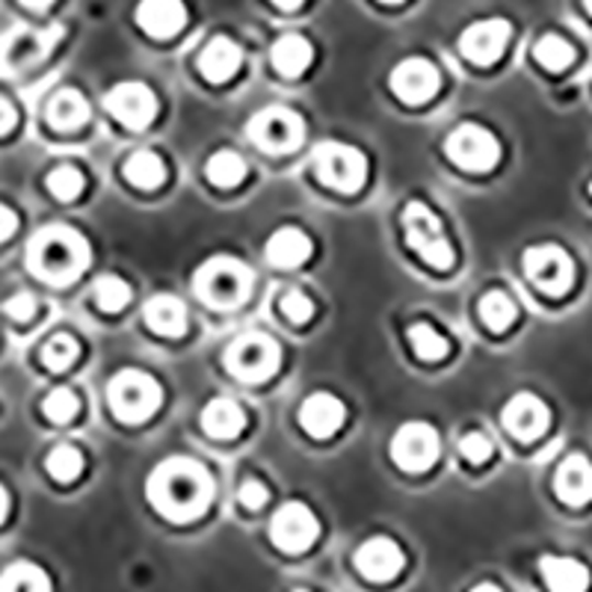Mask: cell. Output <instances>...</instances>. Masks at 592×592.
Returning a JSON list of instances; mask_svg holds the SVG:
<instances>
[{
	"label": "cell",
	"mask_w": 592,
	"mask_h": 592,
	"mask_svg": "<svg viewBox=\"0 0 592 592\" xmlns=\"http://www.w3.org/2000/svg\"><path fill=\"white\" fill-rule=\"evenodd\" d=\"M409 344L415 347V353L424 361H442L447 359V353H450V344L424 321L409 326Z\"/></svg>",
	"instance_id": "cell-34"
},
{
	"label": "cell",
	"mask_w": 592,
	"mask_h": 592,
	"mask_svg": "<svg viewBox=\"0 0 592 592\" xmlns=\"http://www.w3.org/2000/svg\"><path fill=\"white\" fill-rule=\"evenodd\" d=\"M196 297L216 311L237 309L253 291V270L234 255H214L196 270Z\"/></svg>",
	"instance_id": "cell-3"
},
{
	"label": "cell",
	"mask_w": 592,
	"mask_h": 592,
	"mask_svg": "<svg viewBox=\"0 0 592 592\" xmlns=\"http://www.w3.org/2000/svg\"><path fill=\"white\" fill-rule=\"evenodd\" d=\"M246 427V412L237 400L232 398H214L202 409V429L211 438H234L241 436Z\"/></svg>",
	"instance_id": "cell-26"
},
{
	"label": "cell",
	"mask_w": 592,
	"mask_h": 592,
	"mask_svg": "<svg viewBox=\"0 0 592 592\" xmlns=\"http://www.w3.org/2000/svg\"><path fill=\"white\" fill-rule=\"evenodd\" d=\"M63 36V27H30V24H19L10 33L0 36V75H21L36 63L48 57L54 42Z\"/></svg>",
	"instance_id": "cell-9"
},
{
	"label": "cell",
	"mask_w": 592,
	"mask_h": 592,
	"mask_svg": "<svg viewBox=\"0 0 592 592\" xmlns=\"http://www.w3.org/2000/svg\"><path fill=\"white\" fill-rule=\"evenodd\" d=\"M403 232L412 253H417L433 270H450L457 261V249L447 241L445 225L436 211L424 202H409L403 208Z\"/></svg>",
	"instance_id": "cell-5"
},
{
	"label": "cell",
	"mask_w": 592,
	"mask_h": 592,
	"mask_svg": "<svg viewBox=\"0 0 592 592\" xmlns=\"http://www.w3.org/2000/svg\"><path fill=\"white\" fill-rule=\"evenodd\" d=\"M583 10H587L592 15V0H590V3H583Z\"/></svg>",
	"instance_id": "cell-49"
},
{
	"label": "cell",
	"mask_w": 592,
	"mask_h": 592,
	"mask_svg": "<svg viewBox=\"0 0 592 592\" xmlns=\"http://www.w3.org/2000/svg\"><path fill=\"white\" fill-rule=\"evenodd\" d=\"M148 504L169 522H193L214 501V477L190 457H169L148 474Z\"/></svg>",
	"instance_id": "cell-1"
},
{
	"label": "cell",
	"mask_w": 592,
	"mask_h": 592,
	"mask_svg": "<svg viewBox=\"0 0 592 592\" xmlns=\"http://www.w3.org/2000/svg\"><path fill=\"white\" fill-rule=\"evenodd\" d=\"M276 7H279V10H300L302 3H276Z\"/></svg>",
	"instance_id": "cell-48"
},
{
	"label": "cell",
	"mask_w": 592,
	"mask_h": 592,
	"mask_svg": "<svg viewBox=\"0 0 592 592\" xmlns=\"http://www.w3.org/2000/svg\"><path fill=\"white\" fill-rule=\"evenodd\" d=\"M104 108L131 131H143L155 122L157 96L143 80H122L104 96Z\"/></svg>",
	"instance_id": "cell-14"
},
{
	"label": "cell",
	"mask_w": 592,
	"mask_h": 592,
	"mask_svg": "<svg viewBox=\"0 0 592 592\" xmlns=\"http://www.w3.org/2000/svg\"><path fill=\"white\" fill-rule=\"evenodd\" d=\"M442 438L427 421H406L391 438V459L409 474H421L438 462Z\"/></svg>",
	"instance_id": "cell-11"
},
{
	"label": "cell",
	"mask_w": 592,
	"mask_h": 592,
	"mask_svg": "<svg viewBox=\"0 0 592 592\" xmlns=\"http://www.w3.org/2000/svg\"><path fill=\"white\" fill-rule=\"evenodd\" d=\"M590 193H592V185H590Z\"/></svg>",
	"instance_id": "cell-51"
},
{
	"label": "cell",
	"mask_w": 592,
	"mask_h": 592,
	"mask_svg": "<svg viewBox=\"0 0 592 592\" xmlns=\"http://www.w3.org/2000/svg\"><path fill=\"white\" fill-rule=\"evenodd\" d=\"M246 134H249L255 146L267 152V155H288V152L302 146V139H305V122H302L297 110L284 108V104H272V108L258 110V113L249 119Z\"/></svg>",
	"instance_id": "cell-7"
},
{
	"label": "cell",
	"mask_w": 592,
	"mask_h": 592,
	"mask_svg": "<svg viewBox=\"0 0 592 592\" xmlns=\"http://www.w3.org/2000/svg\"><path fill=\"white\" fill-rule=\"evenodd\" d=\"M45 468L57 483H71L83 471V454L75 445H57L45 459Z\"/></svg>",
	"instance_id": "cell-36"
},
{
	"label": "cell",
	"mask_w": 592,
	"mask_h": 592,
	"mask_svg": "<svg viewBox=\"0 0 592 592\" xmlns=\"http://www.w3.org/2000/svg\"><path fill=\"white\" fill-rule=\"evenodd\" d=\"M282 365L279 344L264 332H246L225 350V368L243 382H264Z\"/></svg>",
	"instance_id": "cell-8"
},
{
	"label": "cell",
	"mask_w": 592,
	"mask_h": 592,
	"mask_svg": "<svg viewBox=\"0 0 592 592\" xmlns=\"http://www.w3.org/2000/svg\"><path fill=\"white\" fill-rule=\"evenodd\" d=\"M347 421V406L332 391H314L302 400L300 424L311 438L335 436Z\"/></svg>",
	"instance_id": "cell-19"
},
{
	"label": "cell",
	"mask_w": 592,
	"mask_h": 592,
	"mask_svg": "<svg viewBox=\"0 0 592 592\" xmlns=\"http://www.w3.org/2000/svg\"><path fill=\"white\" fill-rule=\"evenodd\" d=\"M534 57L536 63L548 71H563L574 63V48L572 42L563 40V36H557V33H548L543 40L534 45Z\"/></svg>",
	"instance_id": "cell-32"
},
{
	"label": "cell",
	"mask_w": 592,
	"mask_h": 592,
	"mask_svg": "<svg viewBox=\"0 0 592 592\" xmlns=\"http://www.w3.org/2000/svg\"><path fill=\"white\" fill-rule=\"evenodd\" d=\"M510 36H513V24L506 19H480L462 30L459 51L474 66H492L504 57Z\"/></svg>",
	"instance_id": "cell-15"
},
{
	"label": "cell",
	"mask_w": 592,
	"mask_h": 592,
	"mask_svg": "<svg viewBox=\"0 0 592 592\" xmlns=\"http://www.w3.org/2000/svg\"><path fill=\"white\" fill-rule=\"evenodd\" d=\"M0 592H54V587L42 566L19 560L0 572Z\"/></svg>",
	"instance_id": "cell-29"
},
{
	"label": "cell",
	"mask_w": 592,
	"mask_h": 592,
	"mask_svg": "<svg viewBox=\"0 0 592 592\" xmlns=\"http://www.w3.org/2000/svg\"><path fill=\"white\" fill-rule=\"evenodd\" d=\"M7 513H10V492H7V489H3V483H0V525H3Z\"/></svg>",
	"instance_id": "cell-46"
},
{
	"label": "cell",
	"mask_w": 592,
	"mask_h": 592,
	"mask_svg": "<svg viewBox=\"0 0 592 592\" xmlns=\"http://www.w3.org/2000/svg\"><path fill=\"white\" fill-rule=\"evenodd\" d=\"M501 424L518 442H534V438L545 436V429L551 427V409L545 406L543 398H536L530 391H522V394H515L504 406Z\"/></svg>",
	"instance_id": "cell-18"
},
{
	"label": "cell",
	"mask_w": 592,
	"mask_h": 592,
	"mask_svg": "<svg viewBox=\"0 0 592 592\" xmlns=\"http://www.w3.org/2000/svg\"><path fill=\"white\" fill-rule=\"evenodd\" d=\"M554 489L563 498V504L583 506L592 501V462L583 454L566 457L557 468L554 477Z\"/></svg>",
	"instance_id": "cell-21"
},
{
	"label": "cell",
	"mask_w": 592,
	"mask_h": 592,
	"mask_svg": "<svg viewBox=\"0 0 592 592\" xmlns=\"http://www.w3.org/2000/svg\"><path fill=\"white\" fill-rule=\"evenodd\" d=\"M311 166H314V176L338 193H356L368 181L365 152L347 146V143H338V139H323L311 155Z\"/></svg>",
	"instance_id": "cell-6"
},
{
	"label": "cell",
	"mask_w": 592,
	"mask_h": 592,
	"mask_svg": "<svg viewBox=\"0 0 592 592\" xmlns=\"http://www.w3.org/2000/svg\"><path fill=\"white\" fill-rule=\"evenodd\" d=\"M270 59L279 75L300 78L302 71L311 66V59H314V48H311V42L302 33H284V36L272 42Z\"/></svg>",
	"instance_id": "cell-27"
},
{
	"label": "cell",
	"mask_w": 592,
	"mask_h": 592,
	"mask_svg": "<svg viewBox=\"0 0 592 592\" xmlns=\"http://www.w3.org/2000/svg\"><path fill=\"white\" fill-rule=\"evenodd\" d=\"M15 228H19V216H15V211H12L10 204L0 202V243L10 241L12 234H15Z\"/></svg>",
	"instance_id": "cell-44"
},
{
	"label": "cell",
	"mask_w": 592,
	"mask_h": 592,
	"mask_svg": "<svg viewBox=\"0 0 592 592\" xmlns=\"http://www.w3.org/2000/svg\"><path fill=\"white\" fill-rule=\"evenodd\" d=\"M459 454L468 459V462H485V459L492 457V438L483 436V433H468V436L459 438Z\"/></svg>",
	"instance_id": "cell-41"
},
{
	"label": "cell",
	"mask_w": 592,
	"mask_h": 592,
	"mask_svg": "<svg viewBox=\"0 0 592 592\" xmlns=\"http://www.w3.org/2000/svg\"><path fill=\"white\" fill-rule=\"evenodd\" d=\"M237 498H241V504L246 506V510H261V506L267 504V498H270V489H267L261 480L249 477V480H243Z\"/></svg>",
	"instance_id": "cell-43"
},
{
	"label": "cell",
	"mask_w": 592,
	"mask_h": 592,
	"mask_svg": "<svg viewBox=\"0 0 592 592\" xmlns=\"http://www.w3.org/2000/svg\"><path fill=\"white\" fill-rule=\"evenodd\" d=\"M80 356V344L66 332H59L54 338L42 347V361H45V368L54 370V373H63L68 370Z\"/></svg>",
	"instance_id": "cell-38"
},
{
	"label": "cell",
	"mask_w": 592,
	"mask_h": 592,
	"mask_svg": "<svg viewBox=\"0 0 592 592\" xmlns=\"http://www.w3.org/2000/svg\"><path fill=\"white\" fill-rule=\"evenodd\" d=\"M42 412H45L48 421H54V424H68V421L80 412V400L71 389L57 386L54 391H48V398L42 400Z\"/></svg>",
	"instance_id": "cell-39"
},
{
	"label": "cell",
	"mask_w": 592,
	"mask_h": 592,
	"mask_svg": "<svg viewBox=\"0 0 592 592\" xmlns=\"http://www.w3.org/2000/svg\"><path fill=\"white\" fill-rule=\"evenodd\" d=\"M146 326L164 338H181L187 332V305L172 293H157L143 305Z\"/></svg>",
	"instance_id": "cell-25"
},
{
	"label": "cell",
	"mask_w": 592,
	"mask_h": 592,
	"mask_svg": "<svg viewBox=\"0 0 592 592\" xmlns=\"http://www.w3.org/2000/svg\"><path fill=\"white\" fill-rule=\"evenodd\" d=\"M48 122L57 131H78L89 122V101L78 89H59L48 101Z\"/></svg>",
	"instance_id": "cell-28"
},
{
	"label": "cell",
	"mask_w": 592,
	"mask_h": 592,
	"mask_svg": "<svg viewBox=\"0 0 592 592\" xmlns=\"http://www.w3.org/2000/svg\"><path fill=\"white\" fill-rule=\"evenodd\" d=\"M527 279L548 297H563L574 284V261L557 243L530 246L525 253Z\"/></svg>",
	"instance_id": "cell-12"
},
{
	"label": "cell",
	"mask_w": 592,
	"mask_h": 592,
	"mask_svg": "<svg viewBox=\"0 0 592 592\" xmlns=\"http://www.w3.org/2000/svg\"><path fill=\"white\" fill-rule=\"evenodd\" d=\"M204 176H208L211 185L228 190V187L243 185V178H246V160H243L237 152H232V148H220V152L208 157Z\"/></svg>",
	"instance_id": "cell-31"
},
{
	"label": "cell",
	"mask_w": 592,
	"mask_h": 592,
	"mask_svg": "<svg viewBox=\"0 0 592 592\" xmlns=\"http://www.w3.org/2000/svg\"><path fill=\"white\" fill-rule=\"evenodd\" d=\"M353 563L359 569L361 578H368L373 583L394 581L403 566H406V554L391 536H370L356 548Z\"/></svg>",
	"instance_id": "cell-16"
},
{
	"label": "cell",
	"mask_w": 592,
	"mask_h": 592,
	"mask_svg": "<svg viewBox=\"0 0 592 592\" xmlns=\"http://www.w3.org/2000/svg\"><path fill=\"white\" fill-rule=\"evenodd\" d=\"M314 246H311V237L297 225H282L279 232H272V237L264 246V258L279 267V270H293V267H302L309 261Z\"/></svg>",
	"instance_id": "cell-20"
},
{
	"label": "cell",
	"mask_w": 592,
	"mask_h": 592,
	"mask_svg": "<svg viewBox=\"0 0 592 592\" xmlns=\"http://www.w3.org/2000/svg\"><path fill=\"white\" fill-rule=\"evenodd\" d=\"M445 155L468 172H489L501 160V143L489 127L466 122L447 134Z\"/></svg>",
	"instance_id": "cell-10"
},
{
	"label": "cell",
	"mask_w": 592,
	"mask_h": 592,
	"mask_svg": "<svg viewBox=\"0 0 592 592\" xmlns=\"http://www.w3.org/2000/svg\"><path fill=\"white\" fill-rule=\"evenodd\" d=\"M321 536V522L309 504L302 501H288L276 513L270 522V539L284 554H302L309 551L311 545Z\"/></svg>",
	"instance_id": "cell-13"
},
{
	"label": "cell",
	"mask_w": 592,
	"mask_h": 592,
	"mask_svg": "<svg viewBox=\"0 0 592 592\" xmlns=\"http://www.w3.org/2000/svg\"><path fill=\"white\" fill-rule=\"evenodd\" d=\"M87 237L71 225L54 223L36 232L27 243V267L42 282L68 284L89 267Z\"/></svg>",
	"instance_id": "cell-2"
},
{
	"label": "cell",
	"mask_w": 592,
	"mask_h": 592,
	"mask_svg": "<svg viewBox=\"0 0 592 592\" xmlns=\"http://www.w3.org/2000/svg\"><path fill=\"white\" fill-rule=\"evenodd\" d=\"M471 592H501V587H495V583H477Z\"/></svg>",
	"instance_id": "cell-47"
},
{
	"label": "cell",
	"mask_w": 592,
	"mask_h": 592,
	"mask_svg": "<svg viewBox=\"0 0 592 592\" xmlns=\"http://www.w3.org/2000/svg\"><path fill=\"white\" fill-rule=\"evenodd\" d=\"M243 66V48L228 36H214L199 54V71L202 78L211 83H225L237 75V68Z\"/></svg>",
	"instance_id": "cell-23"
},
{
	"label": "cell",
	"mask_w": 592,
	"mask_h": 592,
	"mask_svg": "<svg viewBox=\"0 0 592 592\" xmlns=\"http://www.w3.org/2000/svg\"><path fill=\"white\" fill-rule=\"evenodd\" d=\"M45 185H48L51 196L59 199V202H75L80 193H83V187H87V178L80 172L78 166L63 164L57 169H51L48 178H45Z\"/></svg>",
	"instance_id": "cell-35"
},
{
	"label": "cell",
	"mask_w": 592,
	"mask_h": 592,
	"mask_svg": "<svg viewBox=\"0 0 592 592\" xmlns=\"http://www.w3.org/2000/svg\"><path fill=\"white\" fill-rule=\"evenodd\" d=\"M125 178L139 190H155L166 181L164 157L152 148H139L125 160Z\"/></svg>",
	"instance_id": "cell-30"
},
{
	"label": "cell",
	"mask_w": 592,
	"mask_h": 592,
	"mask_svg": "<svg viewBox=\"0 0 592 592\" xmlns=\"http://www.w3.org/2000/svg\"><path fill=\"white\" fill-rule=\"evenodd\" d=\"M3 311L10 314L12 321H19V323H27L36 317V311H40V300L33 297L30 291H21L15 293V297H10V300L3 302Z\"/></svg>",
	"instance_id": "cell-42"
},
{
	"label": "cell",
	"mask_w": 592,
	"mask_h": 592,
	"mask_svg": "<svg viewBox=\"0 0 592 592\" xmlns=\"http://www.w3.org/2000/svg\"><path fill=\"white\" fill-rule=\"evenodd\" d=\"M136 24L155 40H169L187 24L185 3L178 0H146L136 7Z\"/></svg>",
	"instance_id": "cell-22"
},
{
	"label": "cell",
	"mask_w": 592,
	"mask_h": 592,
	"mask_svg": "<svg viewBox=\"0 0 592 592\" xmlns=\"http://www.w3.org/2000/svg\"><path fill=\"white\" fill-rule=\"evenodd\" d=\"M110 412L125 424H143L164 403V389L152 373L139 368L119 370L108 386Z\"/></svg>",
	"instance_id": "cell-4"
},
{
	"label": "cell",
	"mask_w": 592,
	"mask_h": 592,
	"mask_svg": "<svg viewBox=\"0 0 592 592\" xmlns=\"http://www.w3.org/2000/svg\"><path fill=\"white\" fill-rule=\"evenodd\" d=\"M15 122H19V113H15V108H12L7 98L0 96V136L10 134L12 127H15Z\"/></svg>",
	"instance_id": "cell-45"
},
{
	"label": "cell",
	"mask_w": 592,
	"mask_h": 592,
	"mask_svg": "<svg viewBox=\"0 0 592 592\" xmlns=\"http://www.w3.org/2000/svg\"><path fill=\"white\" fill-rule=\"evenodd\" d=\"M438 87H442V75L427 57L400 59L398 68L391 71V89L406 104H427Z\"/></svg>",
	"instance_id": "cell-17"
},
{
	"label": "cell",
	"mask_w": 592,
	"mask_h": 592,
	"mask_svg": "<svg viewBox=\"0 0 592 592\" xmlns=\"http://www.w3.org/2000/svg\"><path fill=\"white\" fill-rule=\"evenodd\" d=\"M96 302L110 314H116L131 302V284L116 272H104L96 279Z\"/></svg>",
	"instance_id": "cell-37"
},
{
	"label": "cell",
	"mask_w": 592,
	"mask_h": 592,
	"mask_svg": "<svg viewBox=\"0 0 592 592\" xmlns=\"http://www.w3.org/2000/svg\"><path fill=\"white\" fill-rule=\"evenodd\" d=\"M515 314H518V309H515L513 297H506L504 291H489L480 300V317L492 332L510 329L515 323Z\"/></svg>",
	"instance_id": "cell-33"
},
{
	"label": "cell",
	"mask_w": 592,
	"mask_h": 592,
	"mask_svg": "<svg viewBox=\"0 0 592 592\" xmlns=\"http://www.w3.org/2000/svg\"><path fill=\"white\" fill-rule=\"evenodd\" d=\"M539 572H543L545 587L551 592H587L590 590V569L566 557V554H545L539 560Z\"/></svg>",
	"instance_id": "cell-24"
},
{
	"label": "cell",
	"mask_w": 592,
	"mask_h": 592,
	"mask_svg": "<svg viewBox=\"0 0 592 592\" xmlns=\"http://www.w3.org/2000/svg\"><path fill=\"white\" fill-rule=\"evenodd\" d=\"M279 309H282V314L288 317L291 323H309L311 317H314V302H311L309 293L302 291H288L282 297V302H279Z\"/></svg>",
	"instance_id": "cell-40"
},
{
	"label": "cell",
	"mask_w": 592,
	"mask_h": 592,
	"mask_svg": "<svg viewBox=\"0 0 592 592\" xmlns=\"http://www.w3.org/2000/svg\"><path fill=\"white\" fill-rule=\"evenodd\" d=\"M297 592H309V590H297Z\"/></svg>",
	"instance_id": "cell-50"
}]
</instances>
